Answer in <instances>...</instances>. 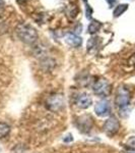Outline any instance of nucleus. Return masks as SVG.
<instances>
[{"label": "nucleus", "mask_w": 135, "mask_h": 153, "mask_svg": "<svg viewBox=\"0 0 135 153\" xmlns=\"http://www.w3.org/2000/svg\"><path fill=\"white\" fill-rule=\"evenodd\" d=\"M16 34L18 38L26 44H34L38 40V33L31 25L21 23L16 27Z\"/></svg>", "instance_id": "nucleus-1"}, {"label": "nucleus", "mask_w": 135, "mask_h": 153, "mask_svg": "<svg viewBox=\"0 0 135 153\" xmlns=\"http://www.w3.org/2000/svg\"><path fill=\"white\" fill-rule=\"evenodd\" d=\"M130 103V92L127 88L119 87L115 97V104L120 109H125Z\"/></svg>", "instance_id": "nucleus-2"}, {"label": "nucleus", "mask_w": 135, "mask_h": 153, "mask_svg": "<svg viewBox=\"0 0 135 153\" xmlns=\"http://www.w3.org/2000/svg\"><path fill=\"white\" fill-rule=\"evenodd\" d=\"M92 90L95 95L100 96V97H107L111 93V85L107 80L101 79L95 83Z\"/></svg>", "instance_id": "nucleus-3"}, {"label": "nucleus", "mask_w": 135, "mask_h": 153, "mask_svg": "<svg viewBox=\"0 0 135 153\" xmlns=\"http://www.w3.org/2000/svg\"><path fill=\"white\" fill-rule=\"evenodd\" d=\"M120 129V122L118 120L116 117H110L105 122L104 125V131L109 136L115 135Z\"/></svg>", "instance_id": "nucleus-4"}, {"label": "nucleus", "mask_w": 135, "mask_h": 153, "mask_svg": "<svg viewBox=\"0 0 135 153\" xmlns=\"http://www.w3.org/2000/svg\"><path fill=\"white\" fill-rule=\"evenodd\" d=\"M95 111L99 117H108L111 113V105L108 100H101L95 104Z\"/></svg>", "instance_id": "nucleus-5"}, {"label": "nucleus", "mask_w": 135, "mask_h": 153, "mask_svg": "<svg viewBox=\"0 0 135 153\" xmlns=\"http://www.w3.org/2000/svg\"><path fill=\"white\" fill-rule=\"evenodd\" d=\"M63 105H64V99L61 95H53L47 101V107L53 111L62 108Z\"/></svg>", "instance_id": "nucleus-6"}, {"label": "nucleus", "mask_w": 135, "mask_h": 153, "mask_svg": "<svg viewBox=\"0 0 135 153\" xmlns=\"http://www.w3.org/2000/svg\"><path fill=\"white\" fill-rule=\"evenodd\" d=\"M92 104V98L87 93H81L76 98V105L81 109H87Z\"/></svg>", "instance_id": "nucleus-7"}, {"label": "nucleus", "mask_w": 135, "mask_h": 153, "mask_svg": "<svg viewBox=\"0 0 135 153\" xmlns=\"http://www.w3.org/2000/svg\"><path fill=\"white\" fill-rule=\"evenodd\" d=\"M64 40L66 42V44H68L70 47H74V48L79 47L82 43L81 38L78 37L77 35H75V34H72V33L67 34V35L65 36Z\"/></svg>", "instance_id": "nucleus-8"}, {"label": "nucleus", "mask_w": 135, "mask_h": 153, "mask_svg": "<svg viewBox=\"0 0 135 153\" xmlns=\"http://www.w3.org/2000/svg\"><path fill=\"white\" fill-rule=\"evenodd\" d=\"M102 27V25H101L100 22H98V21H92V23H90V25H88V33L90 34H95V33H97L98 31L100 30V28Z\"/></svg>", "instance_id": "nucleus-9"}, {"label": "nucleus", "mask_w": 135, "mask_h": 153, "mask_svg": "<svg viewBox=\"0 0 135 153\" xmlns=\"http://www.w3.org/2000/svg\"><path fill=\"white\" fill-rule=\"evenodd\" d=\"M10 132V127L5 123H0V139L5 138Z\"/></svg>", "instance_id": "nucleus-10"}, {"label": "nucleus", "mask_w": 135, "mask_h": 153, "mask_svg": "<svg viewBox=\"0 0 135 153\" xmlns=\"http://www.w3.org/2000/svg\"><path fill=\"white\" fill-rule=\"evenodd\" d=\"M127 8H128V5H127V4H120V5L116 6L114 12H113V14H114L115 18H118V16H120L122 13H124V11H126Z\"/></svg>", "instance_id": "nucleus-11"}, {"label": "nucleus", "mask_w": 135, "mask_h": 153, "mask_svg": "<svg viewBox=\"0 0 135 153\" xmlns=\"http://www.w3.org/2000/svg\"><path fill=\"white\" fill-rule=\"evenodd\" d=\"M127 145L129 147H131L132 149H135V137H131L130 139L127 141Z\"/></svg>", "instance_id": "nucleus-12"}, {"label": "nucleus", "mask_w": 135, "mask_h": 153, "mask_svg": "<svg viewBox=\"0 0 135 153\" xmlns=\"http://www.w3.org/2000/svg\"><path fill=\"white\" fill-rule=\"evenodd\" d=\"M130 63H131V65H135V54L130 58Z\"/></svg>", "instance_id": "nucleus-13"}, {"label": "nucleus", "mask_w": 135, "mask_h": 153, "mask_svg": "<svg viewBox=\"0 0 135 153\" xmlns=\"http://www.w3.org/2000/svg\"><path fill=\"white\" fill-rule=\"evenodd\" d=\"M67 137H69V135H68ZM72 140H73V138H72V137H70V138H65V139H64V142H69V141H72Z\"/></svg>", "instance_id": "nucleus-14"}, {"label": "nucleus", "mask_w": 135, "mask_h": 153, "mask_svg": "<svg viewBox=\"0 0 135 153\" xmlns=\"http://www.w3.org/2000/svg\"><path fill=\"white\" fill-rule=\"evenodd\" d=\"M106 1L108 2V3H109L110 4V5H113V4H114L115 3V1H116V0H106Z\"/></svg>", "instance_id": "nucleus-15"}]
</instances>
